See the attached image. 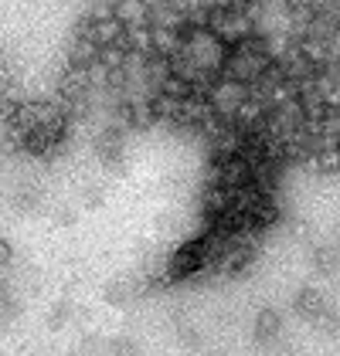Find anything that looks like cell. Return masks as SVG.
I'll return each instance as SVG.
<instances>
[{"label": "cell", "mask_w": 340, "mask_h": 356, "mask_svg": "<svg viewBox=\"0 0 340 356\" xmlns=\"http://www.w3.org/2000/svg\"><path fill=\"white\" fill-rule=\"evenodd\" d=\"M180 343L184 346H201V332L194 326H187V323H180Z\"/></svg>", "instance_id": "9a60e30c"}, {"label": "cell", "mask_w": 340, "mask_h": 356, "mask_svg": "<svg viewBox=\"0 0 340 356\" xmlns=\"http://www.w3.org/2000/svg\"><path fill=\"white\" fill-rule=\"evenodd\" d=\"M334 75H337V82H340V58L334 61Z\"/></svg>", "instance_id": "d6986e66"}, {"label": "cell", "mask_w": 340, "mask_h": 356, "mask_svg": "<svg viewBox=\"0 0 340 356\" xmlns=\"http://www.w3.org/2000/svg\"><path fill=\"white\" fill-rule=\"evenodd\" d=\"M79 200H82L85 211H99V207L106 204V191H102L99 184H82V187H79Z\"/></svg>", "instance_id": "4fadbf2b"}, {"label": "cell", "mask_w": 340, "mask_h": 356, "mask_svg": "<svg viewBox=\"0 0 340 356\" xmlns=\"http://www.w3.org/2000/svg\"><path fill=\"white\" fill-rule=\"evenodd\" d=\"M123 153H126V129L109 122V126L95 136V156H99L102 166L119 170V166H123Z\"/></svg>", "instance_id": "3957f363"}, {"label": "cell", "mask_w": 340, "mask_h": 356, "mask_svg": "<svg viewBox=\"0 0 340 356\" xmlns=\"http://www.w3.org/2000/svg\"><path fill=\"white\" fill-rule=\"evenodd\" d=\"M21 316V302L14 296L10 282H0V323H14Z\"/></svg>", "instance_id": "7c38bea8"}, {"label": "cell", "mask_w": 340, "mask_h": 356, "mask_svg": "<svg viewBox=\"0 0 340 356\" xmlns=\"http://www.w3.org/2000/svg\"><path fill=\"white\" fill-rule=\"evenodd\" d=\"M109 353H137L140 346L133 343V339H109V346H106Z\"/></svg>", "instance_id": "2e32d148"}, {"label": "cell", "mask_w": 340, "mask_h": 356, "mask_svg": "<svg viewBox=\"0 0 340 356\" xmlns=\"http://www.w3.org/2000/svg\"><path fill=\"white\" fill-rule=\"evenodd\" d=\"M75 319V305H72V299H58L48 305V312H45V323H48V329H61L65 323H72Z\"/></svg>", "instance_id": "8fae6325"}, {"label": "cell", "mask_w": 340, "mask_h": 356, "mask_svg": "<svg viewBox=\"0 0 340 356\" xmlns=\"http://www.w3.org/2000/svg\"><path fill=\"white\" fill-rule=\"evenodd\" d=\"M0 170H3V163H0Z\"/></svg>", "instance_id": "44dd1931"}, {"label": "cell", "mask_w": 340, "mask_h": 356, "mask_svg": "<svg viewBox=\"0 0 340 356\" xmlns=\"http://www.w3.org/2000/svg\"><path fill=\"white\" fill-rule=\"evenodd\" d=\"M204 268H208V238L177 248V254H170L167 272L173 282H187V278H194V275L204 272Z\"/></svg>", "instance_id": "7a4b0ae2"}, {"label": "cell", "mask_w": 340, "mask_h": 356, "mask_svg": "<svg viewBox=\"0 0 340 356\" xmlns=\"http://www.w3.org/2000/svg\"><path fill=\"white\" fill-rule=\"evenodd\" d=\"M310 265L316 275H334L340 268V251L337 245H313Z\"/></svg>", "instance_id": "30bf717a"}, {"label": "cell", "mask_w": 340, "mask_h": 356, "mask_svg": "<svg viewBox=\"0 0 340 356\" xmlns=\"http://www.w3.org/2000/svg\"><path fill=\"white\" fill-rule=\"evenodd\" d=\"M102 55V48L88 38V34H72V44H68V65H79V68H92Z\"/></svg>", "instance_id": "5b68a950"}, {"label": "cell", "mask_w": 340, "mask_h": 356, "mask_svg": "<svg viewBox=\"0 0 340 356\" xmlns=\"http://www.w3.org/2000/svg\"><path fill=\"white\" fill-rule=\"evenodd\" d=\"M75 218H79V214H75L72 207H61V211L55 214V224H58V227H72V224H75Z\"/></svg>", "instance_id": "e0dca14e"}, {"label": "cell", "mask_w": 340, "mask_h": 356, "mask_svg": "<svg viewBox=\"0 0 340 356\" xmlns=\"http://www.w3.org/2000/svg\"><path fill=\"white\" fill-rule=\"evenodd\" d=\"M41 200H45V193H41L38 184H21L17 191L10 193V207L17 214H38L41 211Z\"/></svg>", "instance_id": "9c48e42d"}, {"label": "cell", "mask_w": 340, "mask_h": 356, "mask_svg": "<svg viewBox=\"0 0 340 356\" xmlns=\"http://www.w3.org/2000/svg\"><path fill=\"white\" fill-rule=\"evenodd\" d=\"M140 292H143V285L137 282V278H116V282H109V285H106L102 299L109 302L113 309H123V305H130V302L137 299Z\"/></svg>", "instance_id": "ba28073f"}, {"label": "cell", "mask_w": 340, "mask_h": 356, "mask_svg": "<svg viewBox=\"0 0 340 356\" xmlns=\"http://www.w3.org/2000/svg\"><path fill=\"white\" fill-rule=\"evenodd\" d=\"M279 336H283V316L276 309H258V316H255V343L269 346Z\"/></svg>", "instance_id": "8992f818"}, {"label": "cell", "mask_w": 340, "mask_h": 356, "mask_svg": "<svg viewBox=\"0 0 340 356\" xmlns=\"http://www.w3.org/2000/svg\"><path fill=\"white\" fill-rule=\"evenodd\" d=\"M249 3H272V0H249Z\"/></svg>", "instance_id": "ffe728a7"}, {"label": "cell", "mask_w": 340, "mask_h": 356, "mask_svg": "<svg viewBox=\"0 0 340 356\" xmlns=\"http://www.w3.org/2000/svg\"><path fill=\"white\" fill-rule=\"evenodd\" d=\"M208 99H211V109L215 112H222V115H231V119H235V115L242 112V106L252 99V85L222 75V79H215V85L208 88Z\"/></svg>", "instance_id": "6da1fadb"}, {"label": "cell", "mask_w": 340, "mask_h": 356, "mask_svg": "<svg viewBox=\"0 0 340 356\" xmlns=\"http://www.w3.org/2000/svg\"><path fill=\"white\" fill-rule=\"evenodd\" d=\"M21 282H24V289H28L31 296H38V292L45 289V275L38 272V268H28V272L21 275Z\"/></svg>", "instance_id": "5bb4252c"}, {"label": "cell", "mask_w": 340, "mask_h": 356, "mask_svg": "<svg viewBox=\"0 0 340 356\" xmlns=\"http://www.w3.org/2000/svg\"><path fill=\"white\" fill-rule=\"evenodd\" d=\"M113 14L126 28L150 24V3H146V0H113Z\"/></svg>", "instance_id": "52a82bcc"}, {"label": "cell", "mask_w": 340, "mask_h": 356, "mask_svg": "<svg viewBox=\"0 0 340 356\" xmlns=\"http://www.w3.org/2000/svg\"><path fill=\"white\" fill-rule=\"evenodd\" d=\"M293 309H296L300 319H307V323H313V326H316L323 316H330V305H327V299H323V292H320V289H310V285L296 292Z\"/></svg>", "instance_id": "277c9868"}, {"label": "cell", "mask_w": 340, "mask_h": 356, "mask_svg": "<svg viewBox=\"0 0 340 356\" xmlns=\"http://www.w3.org/2000/svg\"><path fill=\"white\" fill-rule=\"evenodd\" d=\"M10 261H14V248H10L7 238H0V268H7Z\"/></svg>", "instance_id": "ac0fdd59"}]
</instances>
